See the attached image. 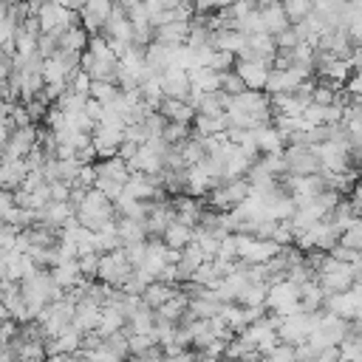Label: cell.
I'll return each mask as SVG.
<instances>
[{"label":"cell","mask_w":362,"mask_h":362,"mask_svg":"<svg viewBox=\"0 0 362 362\" xmlns=\"http://www.w3.org/2000/svg\"><path fill=\"white\" fill-rule=\"evenodd\" d=\"M266 308L277 317H288L300 311V286H294L291 280H277L269 286L266 294Z\"/></svg>","instance_id":"1"},{"label":"cell","mask_w":362,"mask_h":362,"mask_svg":"<svg viewBox=\"0 0 362 362\" xmlns=\"http://www.w3.org/2000/svg\"><path fill=\"white\" fill-rule=\"evenodd\" d=\"M133 263L127 260V255H124V249H119V252H110V255H102V263H99V277L96 280H102V283H107V286H113V288H122L130 277H133Z\"/></svg>","instance_id":"2"},{"label":"cell","mask_w":362,"mask_h":362,"mask_svg":"<svg viewBox=\"0 0 362 362\" xmlns=\"http://www.w3.org/2000/svg\"><path fill=\"white\" fill-rule=\"evenodd\" d=\"M238 240V257L246 260L249 266H257V263H269L272 257L280 255L283 246H277L274 240H263V238H252V235H235Z\"/></svg>","instance_id":"3"},{"label":"cell","mask_w":362,"mask_h":362,"mask_svg":"<svg viewBox=\"0 0 362 362\" xmlns=\"http://www.w3.org/2000/svg\"><path fill=\"white\" fill-rule=\"evenodd\" d=\"M286 164H288V175H317L322 173V164L314 153L311 144H286Z\"/></svg>","instance_id":"4"},{"label":"cell","mask_w":362,"mask_h":362,"mask_svg":"<svg viewBox=\"0 0 362 362\" xmlns=\"http://www.w3.org/2000/svg\"><path fill=\"white\" fill-rule=\"evenodd\" d=\"M40 141V127L37 124H28V127H17L11 139L3 141V161H17V158H25Z\"/></svg>","instance_id":"5"},{"label":"cell","mask_w":362,"mask_h":362,"mask_svg":"<svg viewBox=\"0 0 362 362\" xmlns=\"http://www.w3.org/2000/svg\"><path fill=\"white\" fill-rule=\"evenodd\" d=\"M272 62L266 59H238L235 62V71L240 74V79L246 82L249 90H266V82H269V74H272Z\"/></svg>","instance_id":"6"},{"label":"cell","mask_w":362,"mask_h":362,"mask_svg":"<svg viewBox=\"0 0 362 362\" xmlns=\"http://www.w3.org/2000/svg\"><path fill=\"white\" fill-rule=\"evenodd\" d=\"M308 76L300 68H272L269 82H266V93L269 96H280V93H294Z\"/></svg>","instance_id":"7"},{"label":"cell","mask_w":362,"mask_h":362,"mask_svg":"<svg viewBox=\"0 0 362 362\" xmlns=\"http://www.w3.org/2000/svg\"><path fill=\"white\" fill-rule=\"evenodd\" d=\"M161 88H164V96L167 99H189V93H192V82H189V71L187 68H178V65H173V68H167L161 76Z\"/></svg>","instance_id":"8"},{"label":"cell","mask_w":362,"mask_h":362,"mask_svg":"<svg viewBox=\"0 0 362 362\" xmlns=\"http://www.w3.org/2000/svg\"><path fill=\"white\" fill-rule=\"evenodd\" d=\"M122 144H124V133L122 130L96 124V130H93V147H96L99 158H116L119 150H122Z\"/></svg>","instance_id":"9"},{"label":"cell","mask_w":362,"mask_h":362,"mask_svg":"<svg viewBox=\"0 0 362 362\" xmlns=\"http://www.w3.org/2000/svg\"><path fill=\"white\" fill-rule=\"evenodd\" d=\"M99 320H102V305L82 297L76 303V314H74V328L82 331V334H90V331H99Z\"/></svg>","instance_id":"10"},{"label":"cell","mask_w":362,"mask_h":362,"mask_svg":"<svg viewBox=\"0 0 362 362\" xmlns=\"http://www.w3.org/2000/svg\"><path fill=\"white\" fill-rule=\"evenodd\" d=\"M28 173H31V170H28L25 158H17V161H3V164H0V187H3V189L17 192V189H23V184H25Z\"/></svg>","instance_id":"11"},{"label":"cell","mask_w":362,"mask_h":362,"mask_svg":"<svg viewBox=\"0 0 362 362\" xmlns=\"http://www.w3.org/2000/svg\"><path fill=\"white\" fill-rule=\"evenodd\" d=\"M158 113L167 122H178V124H189V127H192V122L198 116V110L189 102H184V99H164L161 107H158Z\"/></svg>","instance_id":"12"},{"label":"cell","mask_w":362,"mask_h":362,"mask_svg":"<svg viewBox=\"0 0 362 362\" xmlns=\"http://www.w3.org/2000/svg\"><path fill=\"white\" fill-rule=\"evenodd\" d=\"M255 141L260 156H274V153H286V139L274 124H263L255 130Z\"/></svg>","instance_id":"13"},{"label":"cell","mask_w":362,"mask_h":362,"mask_svg":"<svg viewBox=\"0 0 362 362\" xmlns=\"http://www.w3.org/2000/svg\"><path fill=\"white\" fill-rule=\"evenodd\" d=\"M325 300H328V294L317 280H308L305 286H300V311L320 314V311H325Z\"/></svg>","instance_id":"14"},{"label":"cell","mask_w":362,"mask_h":362,"mask_svg":"<svg viewBox=\"0 0 362 362\" xmlns=\"http://www.w3.org/2000/svg\"><path fill=\"white\" fill-rule=\"evenodd\" d=\"M178 291H181V286H173V283H164V280H153V283L144 288L141 300H144V305H150L153 311H158V308H161L164 303H170Z\"/></svg>","instance_id":"15"},{"label":"cell","mask_w":362,"mask_h":362,"mask_svg":"<svg viewBox=\"0 0 362 362\" xmlns=\"http://www.w3.org/2000/svg\"><path fill=\"white\" fill-rule=\"evenodd\" d=\"M260 11V17H263V28L269 31V34H283V31H288L291 28V20H288V14H286V8H283V3L277 0V3H272V6H266V8H257Z\"/></svg>","instance_id":"16"},{"label":"cell","mask_w":362,"mask_h":362,"mask_svg":"<svg viewBox=\"0 0 362 362\" xmlns=\"http://www.w3.org/2000/svg\"><path fill=\"white\" fill-rule=\"evenodd\" d=\"M161 240L170 246V249H187L192 240H195V226H189V223H184V221H173L167 229H164V235H161Z\"/></svg>","instance_id":"17"},{"label":"cell","mask_w":362,"mask_h":362,"mask_svg":"<svg viewBox=\"0 0 362 362\" xmlns=\"http://www.w3.org/2000/svg\"><path fill=\"white\" fill-rule=\"evenodd\" d=\"M74 218H76V206H74V204L51 201V204L42 209V223H45V226H54V229H65Z\"/></svg>","instance_id":"18"},{"label":"cell","mask_w":362,"mask_h":362,"mask_svg":"<svg viewBox=\"0 0 362 362\" xmlns=\"http://www.w3.org/2000/svg\"><path fill=\"white\" fill-rule=\"evenodd\" d=\"M116 229H119V238H122L124 246H130V243H147V240H150V232H147V223H144V221L119 218Z\"/></svg>","instance_id":"19"},{"label":"cell","mask_w":362,"mask_h":362,"mask_svg":"<svg viewBox=\"0 0 362 362\" xmlns=\"http://www.w3.org/2000/svg\"><path fill=\"white\" fill-rule=\"evenodd\" d=\"M189 82H192V90H201V93H218L221 90V74L212 68H192Z\"/></svg>","instance_id":"20"},{"label":"cell","mask_w":362,"mask_h":362,"mask_svg":"<svg viewBox=\"0 0 362 362\" xmlns=\"http://www.w3.org/2000/svg\"><path fill=\"white\" fill-rule=\"evenodd\" d=\"M192 130H195L198 136L209 139V136L226 133V130H229V122H226V116H204V113H198L195 122H192Z\"/></svg>","instance_id":"21"},{"label":"cell","mask_w":362,"mask_h":362,"mask_svg":"<svg viewBox=\"0 0 362 362\" xmlns=\"http://www.w3.org/2000/svg\"><path fill=\"white\" fill-rule=\"evenodd\" d=\"M119 93H122V88H119L116 82H102V79H93V85H90V99L102 102L105 107H107V105H113Z\"/></svg>","instance_id":"22"},{"label":"cell","mask_w":362,"mask_h":362,"mask_svg":"<svg viewBox=\"0 0 362 362\" xmlns=\"http://www.w3.org/2000/svg\"><path fill=\"white\" fill-rule=\"evenodd\" d=\"M280 3H283L286 14H288L291 25L294 23H303V20H308L314 14V0H280Z\"/></svg>","instance_id":"23"},{"label":"cell","mask_w":362,"mask_h":362,"mask_svg":"<svg viewBox=\"0 0 362 362\" xmlns=\"http://www.w3.org/2000/svg\"><path fill=\"white\" fill-rule=\"evenodd\" d=\"M189 136H192V127L189 124H178V122H167V127L161 133V139L170 147H181L184 141H189Z\"/></svg>","instance_id":"24"},{"label":"cell","mask_w":362,"mask_h":362,"mask_svg":"<svg viewBox=\"0 0 362 362\" xmlns=\"http://www.w3.org/2000/svg\"><path fill=\"white\" fill-rule=\"evenodd\" d=\"M221 90H223L226 96H240V93H243V90H249V88H246V82L240 79V74L232 68V71L221 74Z\"/></svg>","instance_id":"25"},{"label":"cell","mask_w":362,"mask_h":362,"mask_svg":"<svg viewBox=\"0 0 362 362\" xmlns=\"http://www.w3.org/2000/svg\"><path fill=\"white\" fill-rule=\"evenodd\" d=\"M235 62H238L235 54H229V51H212L209 59H206V68H212V71H218V74H226V71L235 68Z\"/></svg>","instance_id":"26"},{"label":"cell","mask_w":362,"mask_h":362,"mask_svg":"<svg viewBox=\"0 0 362 362\" xmlns=\"http://www.w3.org/2000/svg\"><path fill=\"white\" fill-rule=\"evenodd\" d=\"M79 272L85 280H96L99 277V263H102V255L99 252H88V255H79Z\"/></svg>","instance_id":"27"},{"label":"cell","mask_w":362,"mask_h":362,"mask_svg":"<svg viewBox=\"0 0 362 362\" xmlns=\"http://www.w3.org/2000/svg\"><path fill=\"white\" fill-rule=\"evenodd\" d=\"M96 59H105V62H119V57H116V51H113V45L99 34V37H93L90 40V48H88Z\"/></svg>","instance_id":"28"},{"label":"cell","mask_w":362,"mask_h":362,"mask_svg":"<svg viewBox=\"0 0 362 362\" xmlns=\"http://www.w3.org/2000/svg\"><path fill=\"white\" fill-rule=\"evenodd\" d=\"M260 362H297V345H286V342H280L277 348H272L269 354H263Z\"/></svg>","instance_id":"29"},{"label":"cell","mask_w":362,"mask_h":362,"mask_svg":"<svg viewBox=\"0 0 362 362\" xmlns=\"http://www.w3.org/2000/svg\"><path fill=\"white\" fill-rule=\"evenodd\" d=\"M90 85H93V79H90V74H88V71H82V68L68 79V90L82 93V96H90Z\"/></svg>","instance_id":"30"},{"label":"cell","mask_w":362,"mask_h":362,"mask_svg":"<svg viewBox=\"0 0 362 362\" xmlns=\"http://www.w3.org/2000/svg\"><path fill=\"white\" fill-rule=\"evenodd\" d=\"M334 260H339V263H359L362 260V252H356V249H348V246H342V243H337L331 252H328Z\"/></svg>","instance_id":"31"},{"label":"cell","mask_w":362,"mask_h":362,"mask_svg":"<svg viewBox=\"0 0 362 362\" xmlns=\"http://www.w3.org/2000/svg\"><path fill=\"white\" fill-rule=\"evenodd\" d=\"M274 40H277V51H294V48L300 45V37H297V31H294V25H291L288 31H283V34H277Z\"/></svg>","instance_id":"32"},{"label":"cell","mask_w":362,"mask_h":362,"mask_svg":"<svg viewBox=\"0 0 362 362\" xmlns=\"http://www.w3.org/2000/svg\"><path fill=\"white\" fill-rule=\"evenodd\" d=\"M71 184L65 181H54L51 184V201H59V204H71Z\"/></svg>","instance_id":"33"},{"label":"cell","mask_w":362,"mask_h":362,"mask_svg":"<svg viewBox=\"0 0 362 362\" xmlns=\"http://www.w3.org/2000/svg\"><path fill=\"white\" fill-rule=\"evenodd\" d=\"M345 90H348V96H362V74L359 71H354V76L345 82Z\"/></svg>","instance_id":"34"},{"label":"cell","mask_w":362,"mask_h":362,"mask_svg":"<svg viewBox=\"0 0 362 362\" xmlns=\"http://www.w3.org/2000/svg\"><path fill=\"white\" fill-rule=\"evenodd\" d=\"M62 8H71V11H82L85 8V3L82 0H57Z\"/></svg>","instance_id":"35"},{"label":"cell","mask_w":362,"mask_h":362,"mask_svg":"<svg viewBox=\"0 0 362 362\" xmlns=\"http://www.w3.org/2000/svg\"><path fill=\"white\" fill-rule=\"evenodd\" d=\"M354 71H359L362 74V45L356 48V54H354Z\"/></svg>","instance_id":"36"},{"label":"cell","mask_w":362,"mask_h":362,"mask_svg":"<svg viewBox=\"0 0 362 362\" xmlns=\"http://www.w3.org/2000/svg\"><path fill=\"white\" fill-rule=\"evenodd\" d=\"M351 198H356L359 204H362V178H356V187H354V195Z\"/></svg>","instance_id":"37"},{"label":"cell","mask_w":362,"mask_h":362,"mask_svg":"<svg viewBox=\"0 0 362 362\" xmlns=\"http://www.w3.org/2000/svg\"><path fill=\"white\" fill-rule=\"evenodd\" d=\"M215 3V8L221 11V8H229V6H235V0H212Z\"/></svg>","instance_id":"38"},{"label":"cell","mask_w":362,"mask_h":362,"mask_svg":"<svg viewBox=\"0 0 362 362\" xmlns=\"http://www.w3.org/2000/svg\"><path fill=\"white\" fill-rule=\"evenodd\" d=\"M116 3H119V6H124V8L130 11L133 6H139V3H144V0H116Z\"/></svg>","instance_id":"39"},{"label":"cell","mask_w":362,"mask_h":362,"mask_svg":"<svg viewBox=\"0 0 362 362\" xmlns=\"http://www.w3.org/2000/svg\"><path fill=\"white\" fill-rule=\"evenodd\" d=\"M221 362H238V359H232V356H223V359H221Z\"/></svg>","instance_id":"40"},{"label":"cell","mask_w":362,"mask_h":362,"mask_svg":"<svg viewBox=\"0 0 362 362\" xmlns=\"http://www.w3.org/2000/svg\"><path fill=\"white\" fill-rule=\"evenodd\" d=\"M348 362H362V359H348Z\"/></svg>","instance_id":"41"},{"label":"cell","mask_w":362,"mask_h":362,"mask_svg":"<svg viewBox=\"0 0 362 362\" xmlns=\"http://www.w3.org/2000/svg\"><path fill=\"white\" fill-rule=\"evenodd\" d=\"M351 3H354V0H351Z\"/></svg>","instance_id":"42"}]
</instances>
